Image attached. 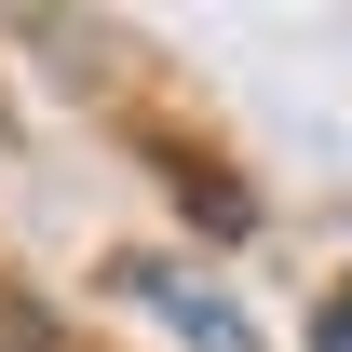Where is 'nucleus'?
I'll use <instances>...</instances> for the list:
<instances>
[{
  "label": "nucleus",
  "instance_id": "nucleus-1",
  "mask_svg": "<svg viewBox=\"0 0 352 352\" xmlns=\"http://www.w3.org/2000/svg\"><path fill=\"white\" fill-rule=\"evenodd\" d=\"M122 285H135L149 311H163V325H176L190 352H258V339H244V311H230L217 285H190V271H163V258H122Z\"/></svg>",
  "mask_w": 352,
  "mask_h": 352
},
{
  "label": "nucleus",
  "instance_id": "nucleus-2",
  "mask_svg": "<svg viewBox=\"0 0 352 352\" xmlns=\"http://www.w3.org/2000/svg\"><path fill=\"white\" fill-rule=\"evenodd\" d=\"M311 352H352V285H339L325 311H311Z\"/></svg>",
  "mask_w": 352,
  "mask_h": 352
}]
</instances>
